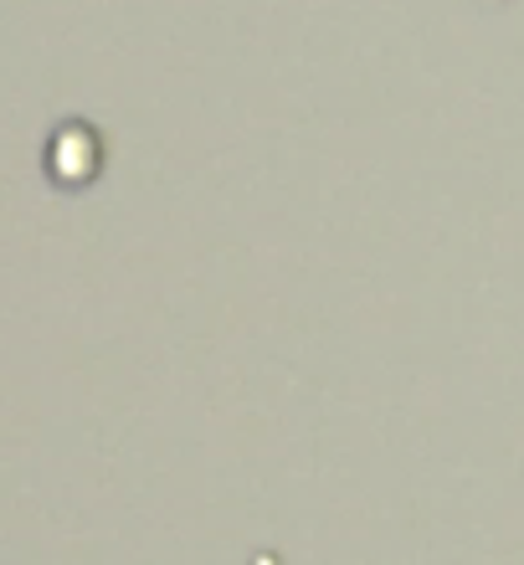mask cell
Listing matches in <instances>:
<instances>
[{
    "mask_svg": "<svg viewBox=\"0 0 524 565\" xmlns=\"http://www.w3.org/2000/svg\"><path fill=\"white\" fill-rule=\"evenodd\" d=\"M98 160H104V145H98V135H93L88 124H67L57 135V145H52V164H57V180H93V170H98Z\"/></svg>",
    "mask_w": 524,
    "mask_h": 565,
    "instance_id": "6da1fadb",
    "label": "cell"
}]
</instances>
